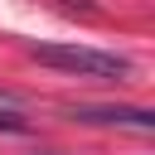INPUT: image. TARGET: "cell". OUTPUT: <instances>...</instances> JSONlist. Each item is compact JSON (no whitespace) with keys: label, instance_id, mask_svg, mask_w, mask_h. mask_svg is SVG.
Returning a JSON list of instances; mask_svg holds the SVG:
<instances>
[{"label":"cell","instance_id":"obj_1","mask_svg":"<svg viewBox=\"0 0 155 155\" xmlns=\"http://www.w3.org/2000/svg\"><path fill=\"white\" fill-rule=\"evenodd\" d=\"M44 68L87 78V82H126L131 78V58L107 53V48H87V44H34L29 48Z\"/></svg>","mask_w":155,"mask_h":155},{"label":"cell","instance_id":"obj_2","mask_svg":"<svg viewBox=\"0 0 155 155\" xmlns=\"http://www.w3.org/2000/svg\"><path fill=\"white\" fill-rule=\"evenodd\" d=\"M68 116L87 121V126H126V131H150L155 126L150 107H68Z\"/></svg>","mask_w":155,"mask_h":155},{"label":"cell","instance_id":"obj_3","mask_svg":"<svg viewBox=\"0 0 155 155\" xmlns=\"http://www.w3.org/2000/svg\"><path fill=\"white\" fill-rule=\"evenodd\" d=\"M29 131V121L19 116V107H0V136H19Z\"/></svg>","mask_w":155,"mask_h":155}]
</instances>
